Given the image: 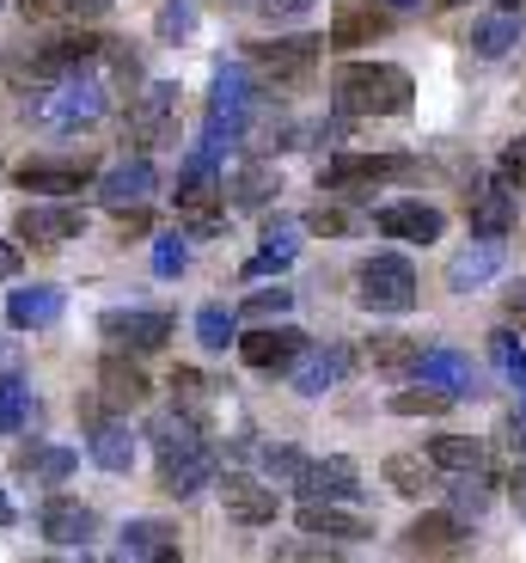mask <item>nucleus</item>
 <instances>
[{
    "label": "nucleus",
    "instance_id": "1",
    "mask_svg": "<svg viewBox=\"0 0 526 563\" xmlns=\"http://www.w3.org/2000/svg\"><path fill=\"white\" fill-rule=\"evenodd\" d=\"M416 99V80L411 68H399V62H337L331 68V111L337 117H404Z\"/></svg>",
    "mask_w": 526,
    "mask_h": 563
},
{
    "label": "nucleus",
    "instance_id": "2",
    "mask_svg": "<svg viewBox=\"0 0 526 563\" xmlns=\"http://www.w3.org/2000/svg\"><path fill=\"white\" fill-rule=\"evenodd\" d=\"M104 111H111V80H104L92 62L56 74V80H43L25 104V117L37 129H49V135H80V129H92Z\"/></svg>",
    "mask_w": 526,
    "mask_h": 563
},
{
    "label": "nucleus",
    "instance_id": "3",
    "mask_svg": "<svg viewBox=\"0 0 526 563\" xmlns=\"http://www.w3.org/2000/svg\"><path fill=\"white\" fill-rule=\"evenodd\" d=\"M251 117H257V74H251V62H227V68H214L209 123H202V135L221 141V147H233V141H245Z\"/></svg>",
    "mask_w": 526,
    "mask_h": 563
},
{
    "label": "nucleus",
    "instance_id": "4",
    "mask_svg": "<svg viewBox=\"0 0 526 563\" xmlns=\"http://www.w3.org/2000/svg\"><path fill=\"white\" fill-rule=\"evenodd\" d=\"M356 300L368 312H385V319H399V312L416 307V264L399 252H380L356 269Z\"/></svg>",
    "mask_w": 526,
    "mask_h": 563
},
{
    "label": "nucleus",
    "instance_id": "5",
    "mask_svg": "<svg viewBox=\"0 0 526 563\" xmlns=\"http://www.w3.org/2000/svg\"><path fill=\"white\" fill-rule=\"evenodd\" d=\"M318 49L325 43L294 31V37H270V43H245V62H251L257 86H306L318 74Z\"/></svg>",
    "mask_w": 526,
    "mask_h": 563
},
{
    "label": "nucleus",
    "instance_id": "6",
    "mask_svg": "<svg viewBox=\"0 0 526 563\" xmlns=\"http://www.w3.org/2000/svg\"><path fill=\"white\" fill-rule=\"evenodd\" d=\"M178 80H142V92H128V141L135 147H171L178 141Z\"/></svg>",
    "mask_w": 526,
    "mask_h": 563
},
{
    "label": "nucleus",
    "instance_id": "7",
    "mask_svg": "<svg viewBox=\"0 0 526 563\" xmlns=\"http://www.w3.org/2000/svg\"><path fill=\"white\" fill-rule=\"evenodd\" d=\"M416 159L411 154H337L325 159V172H318V190H331V197H356V190H368V184H392V178H416Z\"/></svg>",
    "mask_w": 526,
    "mask_h": 563
},
{
    "label": "nucleus",
    "instance_id": "8",
    "mask_svg": "<svg viewBox=\"0 0 526 563\" xmlns=\"http://www.w3.org/2000/svg\"><path fill=\"white\" fill-rule=\"evenodd\" d=\"M466 227L478 233V240H508L514 227H521V190H514L502 172L471 178V190H466Z\"/></svg>",
    "mask_w": 526,
    "mask_h": 563
},
{
    "label": "nucleus",
    "instance_id": "9",
    "mask_svg": "<svg viewBox=\"0 0 526 563\" xmlns=\"http://www.w3.org/2000/svg\"><path fill=\"white\" fill-rule=\"evenodd\" d=\"M171 331H178V319H171V312H147V307H111V312H99V338L111 343V350H128V355L166 350Z\"/></svg>",
    "mask_w": 526,
    "mask_h": 563
},
{
    "label": "nucleus",
    "instance_id": "10",
    "mask_svg": "<svg viewBox=\"0 0 526 563\" xmlns=\"http://www.w3.org/2000/svg\"><path fill=\"white\" fill-rule=\"evenodd\" d=\"M19 245H31V252H61V245H74L86 233V214L74 209V202H25L13 221Z\"/></svg>",
    "mask_w": 526,
    "mask_h": 563
},
{
    "label": "nucleus",
    "instance_id": "11",
    "mask_svg": "<svg viewBox=\"0 0 526 563\" xmlns=\"http://www.w3.org/2000/svg\"><path fill=\"white\" fill-rule=\"evenodd\" d=\"M411 558H466L471 551V527L459 521L454 508H428V515H416L411 527H404L399 539Z\"/></svg>",
    "mask_w": 526,
    "mask_h": 563
},
{
    "label": "nucleus",
    "instance_id": "12",
    "mask_svg": "<svg viewBox=\"0 0 526 563\" xmlns=\"http://www.w3.org/2000/svg\"><path fill=\"white\" fill-rule=\"evenodd\" d=\"M356 367V355H349V343H306V350L294 355V367H288V380H294L300 398H325L343 386V374Z\"/></svg>",
    "mask_w": 526,
    "mask_h": 563
},
{
    "label": "nucleus",
    "instance_id": "13",
    "mask_svg": "<svg viewBox=\"0 0 526 563\" xmlns=\"http://www.w3.org/2000/svg\"><path fill=\"white\" fill-rule=\"evenodd\" d=\"M373 227H380L385 240H399V245H435L447 233V214L435 209V202L411 197V202H385V209H373Z\"/></svg>",
    "mask_w": 526,
    "mask_h": 563
},
{
    "label": "nucleus",
    "instance_id": "14",
    "mask_svg": "<svg viewBox=\"0 0 526 563\" xmlns=\"http://www.w3.org/2000/svg\"><path fill=\"white\" fill-rule=\"evenodd\" d=\"M294 527H300L306 539H337V545L373 539V521L361 515V508H349V503H318V496H306V503H300Z\"/></svg>",
    "mask_w": 526,
    "mask_h": 563
},
{
    "label": "nucleus",
    "instance_id": "15",
    "mask_svg": "<svg viewBox=\"0 0 526 563\" xmlns=\"http://www.w3.org/2000/svg\"><path fill=\"white\" fill-rule=\"evenodd\" d=\"M154 197H159V172H154V159H147V154L123 159V166H111L99 178V202H104V209H116V214L147 209Z\"/></svg>",
    "mask_w": 526,
    "mask_h": 563
},
{
    "label": "nucleus",
    "instance_id": "16",
    "mask_svg": "<svg viewBox=\"0 0 526 563\" xmlns=\"http://www.w3.org/2000/svg\"><path fill=\"white\" fill-rule=\"evenodd\" d=\"M306 331L300 324H264V331H251V338H239L233 350L245 355V367H257V374H288L294 367V355L306 350Z\"/></svg>",
    "mask_w": 526,
    "mask_h": 563
},
{
    "label": "nucleus",
    "instance_id": "17",
    "mask_svg": "<svg viewBox=\"0 0 526 563\" xmlns=\"http://www.w3.org/2000/svg\"><path fill=\"white\" fill-rule=\"evenodd\" d=\"M214 496H221V508H227V521H239V527H270L276 508H282V496H276L264 478H251V472H227Z\"/></svg>",
    "mask_w": 526,
    "mask_h": 563
},
{
    "label": "nucleus",
    "instance_id": "18",
    "mask_svg": "<svg viewBox=\"0 0 526 563\" xmlns=\"http://www.w3.org/2000/svg\"><path fill=\"white\" fill-rule=\"evenodd\" d=\"M19 190H31V197H74L86 178H92V154H61V159H25V166L13 172Z\"/></svg>",
    "mask_w": 526,
    "mask_h": 563
},
{
    "label": "nucleus",
    "instance_id": "19",
    "mask_svg": "<svg viewBox=\"0 0 526 563\" xmlns=\"http://www.w3.org/2000/svg\"><path fill=\"white\" fill-rule=\"evenodd\" d=\"M86 422V460L99 465V472H111V478H123L128 465H135V435H128L123 417H104V410H92Z\"/></svg>",
    "mask_w": 526,
    "mask_h": 563
},
{
    "label": "nucleus",
    "instance_id": "20",
    "mask_svg": "<svg viewBox=\"0 0 526 563\" xmlns=\"http://www.w3.org/2000/svg\"><path fill=\"white\" fill-rule=\"evenodd\" d=\"M214 448L209 441H197V448H184V453H166L159 460V490L171 496V503H190V496H202L214 484Z\"/></svg>",
    "mask_w": 526,
    "mask_h": 563
},
{
    "label": "nucleus",
    "instance_id": "21",
    "mask_svg": "<svg viewBox=\"0 0 526 563\" xmlns=\"http://www.w3.org/2000/svg\"><path fill=\"white\" fill-rule=\"evenodd\" d=\"M300 503L306 496H318V503H356L361 496V472L356 460H343V453H331V460H306L300 465V478H294Z\"/></svg>",
    "mask_w": 526,
    "mask_h": 563
},
{
    "label": "nucleus",
    "instance_id": "22",
    "mask_svg": "<svg viewBox=\"0 0 526 563\" xmlns=\"http://www.w3.org/2000/svg\"><path fill=\"white\" fill-rule=\"evenodd\" d=\"M502 240H478L471 233V245H459L454 257H447V288L454 295H478V288H490V282L502 276Z\"/></svg>",
    "mask_w": 526,
    "mask_h": 563
},
{
    "label": "nucleus",
    "instance_id": "23",
    "mask_svg": "<svg viewBox=\"0 0 526 563\" xmlns=\"http://www.w3.org/2000/svg\"><path fill=\"white\" fill-rule=\"evenodd\" d=\"M392 31V7H373V0H337V19H331V49H368Z\"/></svg>",
    "mask_w": 526,
    "mask_h": 563
},
{
    "label": "nucleus",
    "instance_id": "24",
    "mask_svg": "<svg viewBox=\"0 0 526 563\" xmlns=\"http://www.w3.org/2000/svg\"><path fill=\"white\" fill-rule=\"evenodd\" d=\"M68 312V295H61L56 282H25L7 295V324L13 331H49V324Z\"/></svg>",
    "mask_w": 526,
    "mask_h": 563
},
{
    "label": "nucleus",
    "instance_id": "25",
    "mask_svg": "<svg viewBox=\"0 0 526 563\" xmlns=\"http://www.w3.org/2000/svg\"><path fill=\"white\" fill-rule=\"evenodd\" d=\"M221 197H233V209H270V197H282V172H276V159L251 154L221 178Z\"/></svg>",
    "mask_w": 526,
    "mask_h": 563
},
{
    "label": "nucleus",
    "instance_id": "26",
    "mask_svg": "<svg viewBox=\"0 0 526 563\" xmlns=\"http://www.w3.org/2000/svg\"><path fill=\"white\" fill-rule=\"evenodd\" d=\"M521 37H526V13L496 7V13H478V19H471L466 49H471V56H484V62H502V56H514V49H521Z\"/></svg>",
    "mask_w": 526,
    "mask_h": 563
},
{
    "label": "nucleus",
    "instance_id": "27",
    "mask_svg": "<svg viewBox=\"0 0 526 563\" xmlns=\"http://www.w3.org/2000/svg\"><path fill=\"white\" fill-rule=\"evenodd\" d=\"M411 374L423 386L454 393V398H478V367H471V355H459V350H416Z\"/></svg>",
    "mask_w": 526,
    "mask_h": 563
},
{
    "label": "nucleus",
    "instance_id": "28",
    "mask_svg": "<svg viewBox=\"0 0 526 563\" xmlns=\"http://www.w3.org/2000/svg\"><path fill=\"white\" fill-rule=\"evenodd\" d=\"M43 539L56 551H86L99 539V515L86 503H74V496H56V503L43 508Z\"/></svg>",
    "mask_w": 526,
    "mask_h": 563
},
{
    "label": "nucleus",
    "instance_id": "29",
    "mask_svg": "<svg viewBox=\"0 0 526 563\" xmlns=\"http://www.w3.org/2000/svg\"><path fill=\"white\" fill-rule=\"evenodd\" d=\"M300 257V221H288V214H276L270 227H264V240H257V257H245V282H264V276H282L288 264Z\"/></svg>",
    "mask_w": 526,
    "mask_h": 563
},
{
    "label": "nucleus",
    "instance_id": "30",
    "mask_svg": "<svg viewBox=\"0 0 526 563\" xmlns=\"http://www.w3.org/2000/svg\"><path fill=\"white\" fill-rule=\"evenodd\" d=\"M99 393H104V405H116V410H135V405H147V374H142V362H128V350H111L99 362Z\"/></svg>",
    "mask_w": 526,
    "mask_h": 563
},
{
    "label": "nucleus",
    "instance_id": "31",
    "mask_svg": "<svg viewBox=\"0 0 526 563\" xmlns=\"http://www.w3.org/2000/svg\"><path fill=\"white\" fill-rule=\"evenodd\" d=\"M496 472H490V465H471V472H447V508H454L459 521H484L490 515V503H496Z\"/></svg>",
    "mask_w": 526,
    "mask_h": 563
},
{
    "label": "nucleus",
    "instance_id": "32",
    "mask_svg": "<svg viewBox=\"0 0 526 563\" xmlns=\"http://www.w3.org/2000/svg\"><path fill=\"white\" fill-rule=\"evenodd\" d=\"M116 558L171 563V558H178V527H171V521H128L123 533H116Z\"/></svg>",
    "mask_w": 526,
    "mask_h": 563
},
{
    "label": "nucleus",
    "instance_id": "33",
    "mask_svg": "<svg viewBox=\"0 0 526 563\" xmlns=\"http://www.w3.org/2000/svg\"><path fill=\"white\" fill-rule=\"evenodd\" d=\"M380 478L392 496H411V503H423L428 490H441V472L428 465V453H385Z\"/></svg>",
    "mask_w": 526,
    "mask_h": 563
},
{
    "label": "nucleus",
    "instance_id": "34",
    "mask_svg": "<svg viewBox=\"0 0 526 563\" xmlns=\"http://www.w3.org/2000/svg\"><path fill=\"white\" fill-rule=\"evenodd\" d=\"M19 478H37V484H68L74 465H80V453L74 448H56V441H31V448H19Z\"/></svg>",
    "mask_w": 526,
    "mask_h": 563
},
{
    "label": "nucleus",
    "instance_id": "35",
    "mask_svg": "<svg viewBox=\"0 0 526 563\" xmlns=\"http://www.w3.org/2000/svg\"><path fill=\"white\" fill-rule=\"evenodd\" d=\"M147 441H154V453L166 460V453H184V448H197V441H209V422L184 417V410L171 405V410H159V417L147 422Z\"/></svg>",
    "mask_w": 526,
    "mask_h": 563
},
{
    "label": "nucleus",
    "instance_id": "36",
    "mask_svg": "<svg viewBox=\"0 0 526 563\" xmlns=\"http://www.w3.org/2000/svg\"><path fill=\"white\" fill-rule=\"evenodd\" d=\"M428 465H435V472H471V465H490V441H478V435H435L428 441Z\"/></svg>",
    "mask_w": 526,
    "mask_h": 563
},
{
    "label": "nucleus",
    "instance_id": "37",
    "mask_svg": "<svg viewBox=\"0 0 526 563\" xmlns=\"http://www.w3.org/2000/svg\"><path fill=\"white\" fill-rule=\"evenodd\" d=\"M171 393H178V410H184V417L209 422V405H214V393H221V386H214L202 367H178V374H171Z\"/></svg>",
    "mask_w": 526,
    "mask_h": 563
},
{
    "label": "nucleus",
    "instance_id": "38",
    "mask_svg": "<svg viewBox=\"0 0 526 563\" xmlns=\"http://www.w3.org/2000/svg\"><path fill=\"white\" fill-rule=\"evenodd\" d=\"M31 380L25 374H0V435H19L31 422Z\"/></svg>",
    "mask_w": 526,
    "mask_h": 563
},
{
    "label": "nucleus",
    "instance_id": "39",
    "mask_svg": "<svg viewBox=\"0 0 526 563\" xmlns=\"http://www.w3.org/2000/svg\"><path fill=\"white\" fill-rule=\"evenodd\" d=\"M197 343L209 355L233 350V343H239V312H233V307H202L197 312Z\"/></svg>",
    "mask_w": 526,
    "mask_h": 563
},
{
    "label": "nucleus",
    "instance_id": "40",
    "mask_svg": "<svg viewBox=\"0 0 526 563\" xmlns=\"http://www.w3.org/2000/svg\"><path fill=\"white\" fill-rule=\"evenodd\" d=\"M104 62H111V74H104V80H111V92L116 86H123V92H142V56H135V43H123V37H104V49H99Z\"/></svg>",
    "mask_w": 526,
    "mask_h": 563
},
{
    "label": "nucleus",
    "instance_id": "41",
    "mask_svg": "<svg viewBox=\"0 0 526 563\" xmlns=\"http://www.w3.org/2000/svg\"><path fill=\"white\" fill-rule=\"evenodd\" d=\"M459 398L441 393V386H423L416 380V393H392V417H447Z\"/></svg>",
    "mask_w": 526,
    "mask_h": 563
},
{
    "label": "nucleus",
    "instance_id": "42",
    "mask_svg": "<svg viewBox=\"0 0 526 563\" xmlns=\"http://www.w3.org/2000/svg\"><path fill=\"white\" fill-rule=\"evenodd\" d=\"M368 362L380 367V374H411L416 343H411V338H399V331H380V338H368Z\"/></svg>",
    "mask_w": 526,
    "mask_h": 563
},
{
    "label": "nucleus",
    "instance_id": "43",
    "mask_svg": "<svg viewBox=\"0 0 526 563\" xmlns=\"http://www.w3.org/2000/svg\"><path fill=\"white\" fill-rule=\"evenodd\" d=\"M184 269H190V233H184V227H171V233H159V240H154V276H184Z\"/></svg>",
    "mask_w": 526,
    "mask_h": 563
},
{
    "label": "nucleus",
    "instance_id": "44",
    "mask_svg": "<svg viewBox=\"0 0 526 563\" xmlns=\"http://www.w3.org/2000/svg\"><path fill=\"white\" fill-rule=\"evenodd\" d=\"M154 31H159V43H184L197 31V0H159Z\"/></svg>",
    "mask_w": 526,
    "mask_h": 563
},
{
    "label": "nucleus",
    "instance_id": "45",
    "mask_svg": "<svg viewBox=\"0 0 526 563\" xmlns=\"http://www.w3.org/2000/svg\"><path fill=\"white\" fill-rule=\"evenodd\" d=\"M490 362H496V367H502V380L521 393V380H526V343L514 338V331H496V338H490Z\"/></svg>",
    "mask_w": 526,
    "mask_h": 563
},
{
    "label": "nucleus",
    "instance_id": "46",
    "mask_svg": "<svg viewBox=\"0 0 526 563\" xmlns=\"http://www.w3.org/2000/svg\"><path fill=\"white\" fill-rule=\"evenodd\" d=\"M257 465H264V478L294 484V478H300V465H306V453H294V448H264V453H257Z\"/></svg>",
    "mask_w": 526,
    "mask_h": 563
},
{
    "label": "nucleus",
    "instance_id": "47",
    "mask_svg": "<svg viewBox=\"0 0 526 563\" xmlns=\"http://www.w3.org/2000/svg\"><path fill=\"white\" fill-rule=\"evenodd\" d=\"M349 227H356V221H349L337 202H318V209L300 221V233H331V240H337V233H349Z\"/></svg>",
    "mask_w": 526,
    "mask_h": 563
},
{
    "label": "nucleus",
    "instance_id": "48",
    "mask_svg": "<svg viewBox=\"0 0 526 563\" xmlns=\"http://www.w3.org/2000/svg\"><path fill=\"white\" fill-rule=\"evenodd\" d=\"M496 172L514 184V190H526V135L502 141V159H496Z\"/></svg>",
    "mask_w": 526,
    "mask_h": 563
},
{
    "label": "nucleus",
    "instance_id": "49",
    "mask_svg": "<svg viewBox=\"0 0 526 563\" xmlns=\"http://www.w3.org/2000/svg\"><path fill=\"white\" fill-rule=\"evenodd\" d=\"M251 13H264L270 25H294V19L313 13V0H251Z\"/></svg>",
    "mask_w": 526,
    "mask_h": 563
},
{
    "label": "nucleus",
    "instance_id": "50",
    "mask_svg": "<svg viewBox=\"0 0 526 563\" xmlns=\"http://www.w3.org/2000/svg\"><path fill=\"white\" fill-rule=\"evenodd\" d=\"M294 307V295H288L282 282H276V288H257L251 300H245V312H257V319H270V312H288Z\"/></svg>",
    "mask_w": 526,
    "mask_h": 563
},
{
    "label": "nucleus",
    "instance_id": "51",
    "mask_svg": "<svg viewBox=\"0 0 526 563\" xmlns=\"http://www.w3.org/2000/svg\"><path fill=\"white\" fill-rule=\"evenodd\" d=\"M25 19H80V0H19Z\"/></svg>",
    "mask_w": 526,
    "mask_h": 563
},
{
    "label": "nucleus",
    "instance_id": "52",
    "mask_svg": "<svg viewBox=\"0 0 526 563\" xmlns=\"http://www.w3.org/2000/svg\"><path fill=\"white\" fill-rule=\"evenodd\" d=\"M508 503H514V515H521V521H526V460H521V465H514V472H508Z\"/></svg>",
    "mask_w": 526,
    "mask_h": 563
},
{
    "label": "nucleus",
    "instance_id": "53",
    "mask_svg": "<svg viewBox=\"0 0 526 563\" xmlns=\"http://www.w3.org/2000/svg\"><path fill=\"white\" fill-rule=\"evenodd\" d=\"M13 276H19V245L0 240V282H13Z\"/></svg>",
    "mask_w": 526,
    "mask_h": 563
},
{
    "label": "nucleus",
    "instance_id": "54",
    "mask_svg": "<svg viewBox=\"0 0 526 563\" xmlns=\"http://www.w3.org/2000/svg\"><path fill=\"white\" fill-rule=\"evenodd\" d=\"M508 319H526V276L508 288Z\"/></svg>",
    "mask_w": 526,
    "mask_h": 563
},
{
    "label": "nucleus",
    "instance_id": "55",
    "mask_svg": "<svg viewBox=\"0 0 526 563\" xmlns=\"http://www.w3.org/2000/svg\"><path fill=\"white\" fill-rule=\"evenodd\" d=\"M502 435H508V448H514V453H526V422H514V417H508V422H502Z\"/></svg>",
    "mask_w": 526,
    "mask_h": 563
},
{
    "label": "nucleus",
    "instance_id": "56",
    "mask_svg": "<svg viewBox=\"0 0 526 563\" xmlns=\"http://www.w3.org/2000/svg\"><path fill=\"white\" fill-rule=\"evenodd\" d=\"M116 0H80V19H99V13H111Z\"/></svg>",
    "mask_w": 526,
    "mask_h": 563
},
{
    "label": "nucleus",
    "instance_id": "57",
    "mask_svg": "<svg viewBox=\"0 0 526 563\" xmlns=\"http://www.w3.org/2000/svg\"><path fill=\"white\" fill-rule=\"evenodd\" d=\"M13 527V503H7V490H0V533Z\"/></svg>",
    "mask_w": 526,
    "mask_h": 563
},
{
    "label": "nucleus",
    "instance_id": "58",
    "mask_svg": "<svg viewBox=\"0 0 526 563\" xmlns=\"http://www.w3.org/2000/svg\"><path fill=\"white\" fill-rule=\"evenodd\" d=\"M385 7H392V13H399V7H416V0H385Z\"/></svg>",
    "mask_w": 526,
    "mask_h": 563
},
{
    "label": "nucleus",
    "instance_id": "59",
    "mask_svg": "<svg viewBox=\"0 0 526 563\" xmlns=\"http://www.w3.org/2000/svg\"><path fill=\"white\" fill-rule=\"evenodd\" d=\"M435 7H466V0H435Z\"/></svg>",
    "mask_w": 526,
    "mask_h": 563
},
{
    "label": "nucleus",
    "instance_id": "60",
    "mask_svg": "<svg viewBox=\"0 0 526 563\" xmlns=\"http://www.w3.org/2000/svg\"><path fill=\"white\" fill-rule=\"evenodd\" d=\"M502 7H514V13H521V0H502Z\"/></svg>",
    "mask_w": 526,
    "mask_h": 563
},
{
    "label": "nucleus",
    "instance_id": "61",
    "mask_svg": "<svg viewBox=\"0 0 526 563\" xmlns=\"http://www.w3.org/2000/svg\"><path fill=\"white\" fill-rule=\"evenodd\" d=\"M227 7H251V0H227Z\"/></svg>",
    "mask_w": 526,
    "mask_h": 563
},
{
    "label": "nucleus",
    "instance_id": "62",
    "mask_svg": "<svg viewBox=\"0 0 526 563\" xmlns=\"http://www.w3.org/2000/svg\"><path fill=\"white\" fill-rule=\"evenodd\" d=\"M521 398H526V380H521Z\"/></svg>",
    "mask_w": 526,
    "mask_h": 563
}]
</instances>
